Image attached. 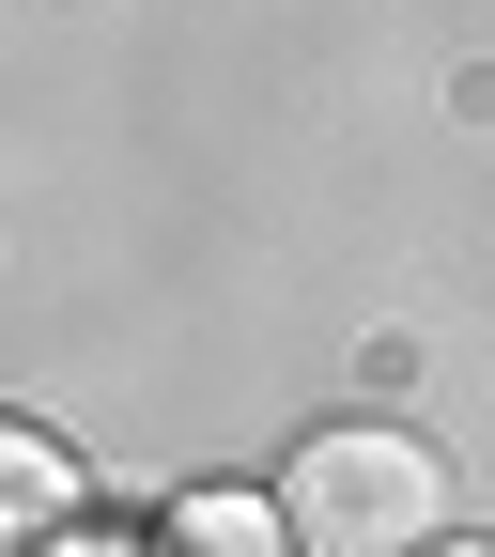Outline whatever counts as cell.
I'll return each instance as SVG.
<instances>
[{
	"instance_id": "6da1fadb",
	"label": "cell",
	"mask_w": 495,
	"mask_h": 557,
	"mask_svg": "<svg viewBox=\"0 0 495 557\" xmlns=\"http://www.w3.org/2000/svg\"><path fill=\"white\" fill-rule=\"evenodd\" d=\"M279 527L295 557H434L449 542V449L403 418H341L279 465Z\"/></svg>"
},
{
	"instance_id": "7a4b0ae2",
	"label": "cell",
	"mask_w": 495,
	"mask_h": 557,
	"mask_svg": "<svg viewBox=\"0 0 495 557\" xmlns=\"http://www.w3.org/2000/svg\"><path fill=\"white\" fill-rule=\"evenodd\" d=\"M78 527H94V465L47 418H0V557H78Z\"/></svg>"
},
{
	"instance_id": "3957f363",
	"label": "cell",
	"mask_w": 495,
	"mask_h": 557,
	"mask_svg": "<svg viewBox=\"0 0 495 557\" xmlns=\"http://www.w3.org/2000/svg\"><path fill=\"white\" fill-rule=\"evenodd\" d=\"M139 557H295V527H279V496H248V480H201V496L156 511Z\"/></svg>"
},
{
	"instance_id": "277c9868",
	"label": "cell",
	"mask_w": 495,
	"mask_h": 557,
	"mask_svg": "<svg viewBox=\"0 0 495 557\" xmlns=\"http://www.w3.org/2000/svg\"><path fill=\"white\" fill-rule=\"evenodd\" d=\"M434 557H495V542H434Z\"/></svg>"
}]
</instances>
